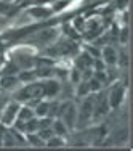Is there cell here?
Returning a JSON list of instances; mask_svg holds the SVG:
<instances>
[{
    "label": "cell",
    "instance_id": "1",
    "mask_svg": "<svg viewBox=\"0 0 133 151\" xmlns=\"http://www.w3.org/2000/svg\"><path fill=\"white\" fill-rule=\"evenodd\" d=\"M93 109H95V95L88 93L84 96L80 108H77V121H75V127L84 129L87 127L90 122L93 121Z\"/></svg>",
    "mask_w": 133,
    "mask_h": 151
},
{
    "label": "cell",
    "instance_id": "2",
    "mask_svg": "<svg viewBox=\"0 0 133 151\" xmlns=\"http://www.w3.org/2000/svg\"><path fill=\"white\" fill-rule=\"evenodd\" d=\"M56 117H59L61 121L66 124V127L69 129H75V121H77V108L72 101H64L59 103L58 106V114Z\"/></svg>",
    "mask_w": 133,
    "mask_h": 151
},
{
    "label": "cell",
    "instance_id": "3",
    "mask_svg": "<svg viewBox=\"0 0 133 151\" xmlns=\"http://www.w3.org/2000/svg\"><path fill=\"white\" fill-rule=\"evenodd\" d=\"M19 108H21V103L16 101V100L8 103V105L3 108L2 113H0V124H3L5 127H11L13 122L16 119V114L19 111Z\"/></svg>",
    "mask_w": 133,
    "mask_h": 151
},
{
    "label": "cell",
    "instance_id": "4",
    "mask_svg": "<svg viewBox=\"0 0 133 151\" xmlns=\"http://www.w3.org/2000/svg\"><path fill=\"white\" fill-rule=\"evenodd\" d=\"M124 98H125V85L117 82V84H114L111 87L109 93H107V101H109L111 109H117L122 105Z\"/></svg>",
    "mask_w": 133,
    "mask_h": 151
},
{
    "label": "cell",
    "instance_id": "5",
    "mask_svg": "<svg viewBox=\"0 0 133 151\" xmlns=\"http://www.w3.org/2000/svg\"><path fill=\"white\" fill-rule=\"evenodd\" d=\"M111 106L107 101V95L104 96L103 93L95 95V109H93V119H101L103 116H106L109 113Z\"/></svg>",
    "mask_w": 133,
    "mask_h": 151
},
{
    "label": "cell",
    "instance_id": "6",
    "mask_svg": "<svg viewBox=\"0 0 133 151\" xmlns=\"http://www.w3.org/2000/svg\"><path fill=\"white\" fill-rule=\"evenodd\" d=\"M117 50L114 48L112 45H104L103 50H101V55H99V58L103 60L104 64H107V66H116L117 64Z\"/></svg>",
    "mask_w": 133,
    "mask_h": 151
},
{
    "label": "cell",
    "instance_id": "7",
    "mask_svg": "<svg viewBox=\"0 0 133 151\" xmlns=\"http://www.w3.org/2000/svg\"><path fill=\"white\" fill-rule=\"evenodd\" d=\"M27 13L32 18H37V19H45L53 13L51 8H46V6H32V8L27 10Z\"/></svg>",
    "mask_w": 133,
    "mask_h": 151
},
{
    "label": "cell",
    "instance_id": "8",
    "mask_svg": "<svg viewBox=\"0 0 133 151\" xmlns=\"http://www.w3.org/2000/svg\"><path fill=\"white\" fill-rule=\"evenodd\" d=\"M75 64H77V69L80 71V73H84V71H88L90 68L93 66V60H92V56H90L88 53H84V55H80L77 60H75Z\"/></svg>",
    "mask_w": 133,
    "mask_h": 151
},
{
    "label": "cell",
    "instance_id": "9",
    "mask_svg": "<svg viewBox=\"0 0 133 151\" xmlns=\"http://www.w3.org/2000/svg\"><path fill=\"white\" fill-rule=\"evenodd\" d=\"M51 130H53V134H55V135L64 137L67 132H69V129L66 127V124H64L59 117H53V119H51Z\"/></svg>",
    "mask_w": 133,
    "mask_h": 151
},
{
    "label": "cell",
    "instance_id": "10",
    "mask_svg": "<svg viewBox=\"0 0 133 151\" xmlns=\"http://www.w3.org/2000/svg\"><path fill=\"white\" fill-rule=\"evenodd\" d=\"M18 77L16 76H2L0 77V88H5V90H10L18 84Z\"/></svg>",
    "mask_w": 133,
    "mask_h": 151
},
{
    "label": "cell",
    "instance_id": "11",
    "mask_svg": "<svg viewBox=\"0 0 133 151\" xmlns=\"http://www.w3.org/2000/svg\"><path fill=\"white\" fill-rule=\"evenodd\" d=\"M64 145H66L64 137H59V135H53L45 142V146H48V148H61V146H64Z\"/></svg>",
    "mask_w": 133,
    "mask_h": 151
},
{
    "label": "cell",
    "instance_id": "12",
    "mask_svg": "<svg viewBox=\"0 0 133 151\" xmlns=\"http://www.w3.org/2000/svg\"><path fill=\"white\" fill-rule=\"evenodd\" d=\"M127 34H128V31H127V27H125V29H122V44H125V42H127Z\"/></svg>",
    "mask_w": 133,
    "mask_h": 151
}]
</instances>
